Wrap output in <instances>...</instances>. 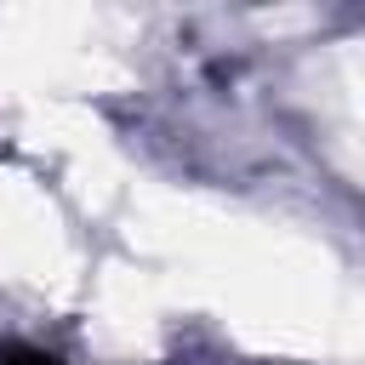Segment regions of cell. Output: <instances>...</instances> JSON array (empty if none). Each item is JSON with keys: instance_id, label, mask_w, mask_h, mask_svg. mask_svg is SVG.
Listing matches in <instances>:
<instances>
[{"instance_id": "cell-1", "label": "cell", "mask_w": 365, "mask_h": 365, "mask_svg": "<svg viewBox=\"0 0 365 365\" xmlns=\"http://www.w3.org/2000/svg\"><path fill=\"white\" fill-rule=\"evenodd\" d=\"M0 365H57V359L40 354V348H29V342H6L0 348Z\"/></svg>"}]
</instances>
